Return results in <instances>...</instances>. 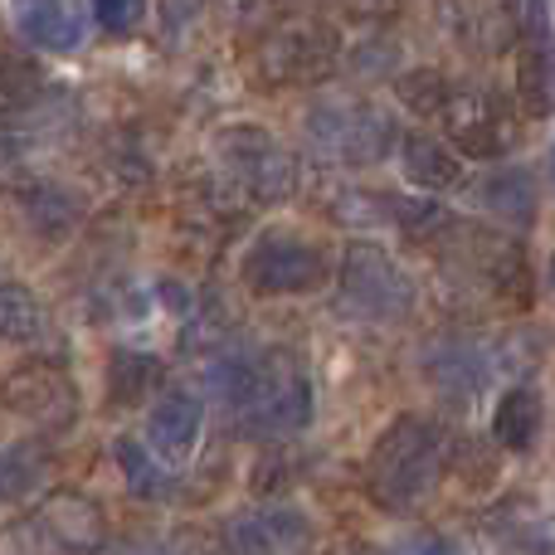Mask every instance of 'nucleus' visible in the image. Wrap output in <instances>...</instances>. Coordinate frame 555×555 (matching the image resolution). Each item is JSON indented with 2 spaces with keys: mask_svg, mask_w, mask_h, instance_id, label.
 <instances>
[{
  "mask_svg": "<svg viewBox=\"0 0 555 555\" xmlns=\"http://www.w3.org/2000/svg\"><path fill=\"white\" fill-rule=\"evenodd\" d=\"M443 127H449V142L473 162H498L517 146V117L507 113L502 98L478 93V88H463L449 98Z\"/></svg>",
  "mask_w": 555,
  "mask_h": 555,
  "instance_id": "nucleus-8",
  "label": "nucleus"
},
{
  "mask_svg": "<svg viewBox=\"0 0 555 555\" xmlns=\"http://www.w3.org/2000/svg\"><path fill=\"white\" fill-rule=\"evenodd\" d=\"M156 380V361L152 356H137V351H117L107 361V395L122 404H137Z\"/></svg>",
  "mask_w": 555,
  "mask_h": 555,
  "instance_id": "nucleus-20",
  "label": "nucleus"
},
{
  "mask_svg": "<svg viewBox=\"0 0 555 555\" xmlns=\"http://www.w3.org/2000/svg\"><path fill=\"white\" fill-rule=\"evenodd\" d=\"M0 317H5V336H10L15 346L39 341V336L49 332V317H44V307H39V297L29 293V287H20V283H5V302H0Z\"/></svg>",
  "mask_w": 555,
  "mask_h": 555,
  "instance_id": "nucleus-19",
  "label": "nucleus"
},
{
  "mask_svg": "<svg viewBox=\"0 0 555 555\" xmlns=\"http://www.w3.org/2000/svg\"><path fill=\"white\" fill-rule=\"evenodd\" d=\"M400 98L414 107V113H443L453 93H449V83H443L439 74H424V68H420V74H404L400 78Z\"/></svg>",
  "mask_w": 555,
  "mask_h": 555,
  "instance_id": "nucleus-23",
  "label": "nucleus"
},
{
  "mask_svg": "<svg viewBox=\"0 0 555 555\" xmlns=\"http://www.w3.org/2000/svg\"><path fill=\"white\" fill-rule=\"evenodd\" d=\"M400 156H404V176H410L420 191H459V185L468 181L459 156L443 152V146L429 142V137H404Z\"/></svg>",
  "mask_w": 555,
  "mask_h": 555,
  "instance_id": "nucleus-14",
  "label": "nucleus"
},
{
  "mask_svg": "<svg viewBox=\"0 0 555 555\" xmlns=\"http://www.w3.org/2000/svg\"><path fill=\"white\" fill-rule=\"evenodd\" d=\"M44 482H49V463L39 459V449H29V443H10V453H5V498L10 502L35 498Z\"/></svg>",
  "mask_w": 555,
  "mask_h": 555,
  "instance_id": "nucleus-21",
  "label": "nucleus"
},
{
  "mask_svg": "<svg viewBox=\"0 0 555 555\" xmlns=\"http://www.w3.org/2000/svg\"><path fill=\"white\" fill-rule=\"evenodd\" d=\"M395 555H463V546H453L449 537H414V541H404Z\"/></svg>",
  "mask_w": 555,
  "mask_h": 555,
  "instance_id": "nucleus-26",
  "label": "nucleus"
},
{
  "mask_svg": "<svg viewBox=\"0 0 555 555\" xmlns=\"http://www.w3.org/2000/svg\"><path fill=\"white\" fill-rule=\"evenodd\" d=\"M93 10L107 35H132L146 15V0H93Z\"/></svg>",
  "mask_w": 555,
  "mask_h": 555,
  "instance_id": "nucleus-25",
  "label": "nucleus"
},
{
  "mask_svg": "<svg viewBox=\"0 0 555 555\" xmlns=\"http://www.w3.org/2000/svg\"><path fill=\"white\" fill-rule=\"evenodd\" d=\"M35 5H44V0H35Z\"/></svg>",
  "mask_w": 555,
  "mask_h": 555,
  "instance_id": "nucleus-29",
  "label": "nucleus"
},
{
  "mask_svg": "<svg viewBox=\"0 0 555 555\" xmlns=\"http://www.w3.org/2000/svg\"><path fill=\"white\" fill-rule=\"evenodd\" d=\"M35 521L64 555H93L107 541L103 512H98V502H88L83 492H54V498H44Z\"/></svg>",
  "mask_w": 555,
  "mask_h": 555,
  "instance_id": "nucleus-11",
  "label": "nucleus"
},
{
  "mask_svg": "<svg viewBox=\"0 0 555 555\" xmlns=\"http://www.w3.org/2000/svg\"><path fill=\"white\" fill-rule=\"evenodd\" d=\"M492 283H498L502 297L512 293L517 302H527V297H531V273H527V263H521L517 249H498V254H492Z\"/></svg>",
  "mask_w": 555,
  "mask_h": 555,
  "instance_id": "nucleus-24",
  "label": "nucleus"
},
{
  "mask_svg": "<svg viewBox=\"0 0 555 555\" xmlns=\"http://www.w3.org/2000/svg\"><path fill=\"white\" fill-rule=\"evenodd\" d=\"M551 283H555V259H551Z\"/></svg>",
  "mask_w": 555,
  "mask_h": 555,
  "instance_id": "nucleus-28",
  "label": "nucleus"
},
{
  "mask_svg": "<svg viewBox=\"0 0 555 555\" xmlns=\"http://www.w3.org/2000/svg\"><path fill=\"white\" fill-rule=\"evenodd\" d=\"M307 137L322 156L341 166H375L385 162L395 142H404L395 132V117L375 103H326L307 117Z\"/></svg>",
  "mask_w": 555,
  "mask_h": 555,
  "instance_id": "nucleus-4",
  "label": "nucleus"
},
{
  "mask_svg": "<svg viewBox=\"0 0 555 555\" xmlns=\"http://www.w3.org/2000/svg\"><path fill=\"white\" fill-rule=\"evenodd\" d=\"M210 390L224 404H234L244 420V429L254 434H293L312 420V385L283 356H220V365H210Z\"/></svg>",
  "mask_w": 555,
  "mask_h": 555,
  "instance_id": "nucleus-1",
  "label": "nucleus"
},
{
  "mask_svg": "<svg viewBox=\"0 0 555 555\" xmlns=\"http://www.w3.org/2000/svg\"><path fill=\"white\" fill-rule=\"evenodd\" d=\"M537 424H541V400L527 390V385H517V390H507L498 400V414H492V439H498L502 449H512V453H527L531 439H537Z\"/></svg>",
  "mask_w": 555,
  "mask_h": 555,
  "instance_id": "nucleus-16",
  "label": "nucleus"
},
{
  "mask_svg": "<svg viewBox=\"0 0 555 555\" xmlns=\"http://www.w3.org/2000/svg\"><path fill=\"white\" fill-rule=\"evenodd\" d=\"M117 463H122V473H127V482H132L137 498H171V478H166V473L156 468L132 439L117 443Z\"/></svg>",
  "mask_w": 555,
  "mask_h": 555,
  "instance_id": "nucleus-22",
  "label": "nucleus"
},
{
  "mask_svg": "<svg viewBox=\"0 0 555 555\" xmlns=\"http://www.w3.org/2000/svg\"><path fill=\"white\" fill-rule=\"evenodd\" d=\"M201 400L185 390L176 395H162V400L152 404V420H146V439H152V449L162 453V459H185V453L195 449V439H201Z\"/></svg>",
  "mask_w": 555,
  "mask_h": 555,
  "instance_id": "nucleus-13",
  "label": "nucleus"
},
{
  "mask_svg": "<svg viewBox=\"0 0 555 555\" xmlns=\"http://www.w3.org/2000/svg\"><path fill=\"white\" fill-rule=\"evenodd\" d=\"M20 205H25V215H29V230L44 234V240H64V234L78 224V210H83V205H78V195L64 191L59 181L29 185V191L20 195Z\"/></svg>",
  "mask_w": 555,
  "mask_h": 555,
  "instance_id": "nucleus-15",
  "label": "nucleus"
},
{
  "mask_svg": "<svg viewBox=\"0 0 555 555\" xmlns=\"http://www.w3.org/2000/svg\"><path fill=\"white\" fill-rule=\"evenodd\" d=\"M215 156H220V171L230 176L234 191H244L259 205H278L297 191L293 156H287L283 142H278L273 132H263V127H249V122L224 127V132L215 137Z\"/></svg>",
  "mask_w": 555,
  "mask_h": 555,
  "instance_id": "nucleus-3",
  "label": "nucleus"
},
{
  "mask_svg": "<svg viewBox=\"0 0 555 555\" xmlns=\"http://www.w3.org/2000/svg\"><path fill=\"white\" fill-rule=\"evenodd\" d=\"M336 59V39L326 35L322 25H297V29H283V35L269 44L263 64L278 83H302V78H317L326 74V64Z\"/></svg>",
  "mask_w": 555,
  "mask_h": 555,
  "instance_id": "nucleus-12",
  "label": "nucleus"
},
{
  "mask_svg": "<svg viewBox=\"0 0 555 555\" xmlns=\"http://www.w3.org/2000/svg\"><path fill=\"white\" fill-rule=\"evenodd\" d=\"M341 297L351 312L371 322H404L414 312V283L375 244H346L341 254Z\"/></svg>",
  "mask_w": 555,
  "mask_h": 555,
  "instance_id": "nucleus-5",
  "label": "nucleus"
},
{
  "mask_svg": "<svg viewBox=\"0 0 555 555\" xmlns=\"http://www.w3.org/2000/svg\"><path fill=\"white\" fill-rule=\"evenodd\" d=\"M312 527L293 507H254L224 521V546L234 555H293L307 546Z\"/></svg>",
  "mask_w": 555,
  "mask_h": 555,
  "instance_id": "nucleus-10",
  "label": "nucleus"
},
{
  "mask_svg": "<svg viewBox=\"0 0 555 555\" xmlns=\"http://www.w3.org/2000/svg\"><path fill=\"white\" fill-rule=\"evenodd\" d=\"M517 25V98L531 117L555 113V35L546 0H507Z\"/></svg>",
  "mask_w": 555,
  "mask_h": 555,
  "instance_id": "nucleus-6",
  "label": "nucleus"
},
{
  "mask_svg": "<svg viewBox=\"0 0 555 555\" xmlns=\"http://www.w3.org/2000/svg\"><path fill=\"white\" fill-rule=\"evenodd\" d=\"M326 278V254L317 244L297 240V234H263L249 254H244V283L263 297L307 293Z\"/></svg>",
  "mask_w": 555,
  "mask_h": 555,
  "instance_id": "nucleus-7",
  "label": "nucleus"
},
{
  "mask_svg": "<svg viewBox=\"0 0 555 555\" xmlns=\"http://www.w3.org/2000/svg\"><path fill=\"white\" fill-rule=\"evenodd\" d=\"M551 176H555V146H551Z\"/></svg>",
  "mask_w": 555,
  "mask_h": 555,
  "instance_id": "nucleus-27",
  "label": "nucleus"
},
{
  "mask_svg": "<svg viewBox=\"0 0 555 555\" xmlns=\"http://www.w3.org/2000/svg\"><path fill=\"white\" fill-rule=\"evenodd\" d=\"M482 205L512 224H531V215H537V185H531V176L521 171V166L492 171L488 181H482Z\"/></svg>",
  "mask_w": 555,
  "mask_h": 555,
  "instance_id": "nucleus-17",
  "label": "nucleus"
},
{
  "mask_svg": "<svg viewBox=\"0 0 555 555\" xmlns=\"http://www.w3.org/2000/svg\"><path fill=\"white\" fill-rule=\"evenodd\" d=\"M5 404L10 414L29 420L35 429H54V434L78 420V390L68 385V375L49 371V365H29V371L10 375Z\"/></svg>",
  "mask_w": 555,
  "mask_h": 555,
  "instance_id": "nucleus-9",
  "label": "nucleus"
},
{
  "mask_svg": "<svg viewBox=\"0 0 555 555\" xmlns=\"http://www.w3.org/2000/svg\"><path fill=\"white\" fill-rule=\"evenodd\" d=\"M443 434L424 414H400L371 449V492L380 507L414 512L439 492Z\"/></svg>",
  "mask_w": 555,
  "mask_h": 555,
  "instance_id": "nucleus-2",
  "label": "nucleus"
},
{
  "mask_svg": "<svg viewBox=\"0 0 555 555\" xmlns=\"http://www.w3.org/2000/svg\"><path fill=\"white\" fill-rule=\"evenodd\" d=\"M20 29H25L29 44L39 49H54V54H64V49H78V39H83V20H78V10L68 5H29L25 20H20Z\"/></svg>",
  "mask_w": 555,
  "mask_h": 555,
  "instance_id": "nucleus-18",
  "label": "nucleus"
}]
</instances>
